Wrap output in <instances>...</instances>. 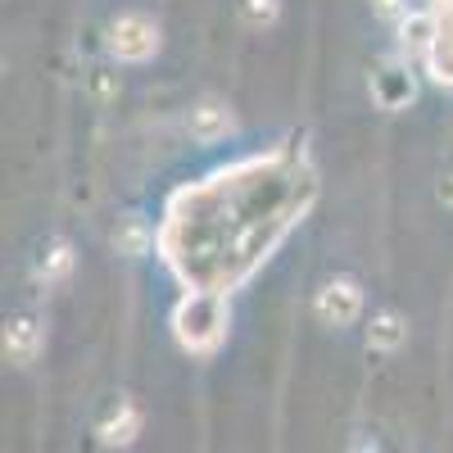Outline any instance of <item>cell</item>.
I'll return each instance as SVG.
<instances>
[{"mask_svg": "<svg viewBox=\"0 0 453 453\" xmlns=\"http://www.w3.org/2000/svg\"><path fill=\"white\" fill-rule=\"evenodd\" d=\"M173 331L191 354H209L218 349V340L226 335V299L218 290H196L186 295L177 313H173Z\"/></svg>", "mask_w": 453, "mask_h": 453, "instance_id": "cell-1", "label": "cell"}, {"mask_svg": "<svg viewBox=\"0 0 453 453\" xmlns=\"http://www.w3.org/2000/svg\"><path fill=\"white\" fill-rule=\"evenodd\" d=\"M159 50V23L150 14H119L109 23V55L123 64H145Z\"/></svg>", "mask_w": 453, "mask_h": 453, "instance_id": "cell-2", "label": "cell"}, {"mask_svg": "<svg viewBox=\"0 0 453 453\" xmlns=\"http://www.w3.org/2000/svg\"><path fill=\"white\" fill-rule=\"evenodd\" d=\"M313 313H318L326 326H349V322L363 313V290H358V281H349V277L326 281V286L318 290V299H313Z\"/></svg>", "mask_w": 453, "mask_h": 453, "instance_id": "cell-3", "label": "cell"}, {"mask_svg": "<svg viewBox=\"0 0 453 453\" xmlns=\"http://www.w3.org/2000/svg\"><path fill=\"white\" fill-rule=\"evenodd\" d=\"M186 132H191L196 141H204V145L222 141L226 132H232V109H226V100H218V96L196 100L191 113H186Z\"/></svg>", "mask_w": 453, "mask_h": 453, "instance_id": "cell-4", "label": "cell"}, {"mask_svg": "<svg viewBox=\"0 0 453 453\" xmlns=\"http://www.w3.org/2000/svg\"><path fill=\"white\" fill-rule=\"evenodd\" d=\"M136 431H141V412L127 403V399H119L104 418H100V426H96V435H100V444H132L136 440Z\"/></svg>", "mask_w": 453, "mask_h": 453, "instance_id": "cell-5", "label": "cell"}, {"mask_svg": "<svg viewBox=\"0 0 453 453\" xmlns=\"http://www.w3.org/2000/svg\"><path fill=\"white\" fill-rule=\"evenodd\" d=\"M150 245H155V226H150L141 213H123L119 226H113V250L127 254V258H141Z\"/></svg>", "mask_w": 453, "mask_h": 453, "instance_id": "cell-6", "label": "cell"}, {"mask_svg": "<svg viewBox=\"0 0 453 453\" xmlns=\"http://www.w3.org/2000/svg\"><path fill=\"white\" fill-rule=\"evenodd\" d=\"M408 340V322L395 313V309H381L372 322H367V349H381V354H395Z\"/></svg>", "mask_w": 453, "mask_h": 453, "instance_id": "cell-7", "label": "cell"}, {"mask_svg": "<svg viewBox=\"0 0 453 453\" xmlns=\"http://www.w3.org/2000/svg\"><path fill=\"white\" fill-rule=\"evenodd\" d=\"M36 349H42V326H36L32 318H14L5 326V354H10V363H32Z\"/></svg>", "mask_w": 453, "mask_h": 453, "instance_id": "cell-8", "label": "cell"}, {"mask_svg": "<svg viewBox=\"0 0 453 453\" xmlns=\"http://www.w3.org/2000/svg\"><path fill=\"white\" fill-rule=\"evenodd\" d=\"M376 100H381L386 109H399L412 100V78L403 64H386L381 73H376Z\"/></svg>", "mask_w": 453, "mask_h": 453, "instance_id": "cell-9", "label": "cell"}, {"mask_svg": "<svg viewBox=\"0 0 453 453\" xmlns=\"http://www.w3.org/2000/svg\"><path fill=\"white\" fill-rule=\"evenodd\" d=\"M73 273V245L68 241H55L46 254H42V263H36V281H59V277H68Z\"/></svg>", "mask_w": 453, "mask_h": 453, "instance_id": "cell-10", "label": "cell"}, {"mask_svg": "<svg viewBox=\"0 0 453 453\" xmlns=\"http://www.w3.org/2000/svg\"><path fill=\"white\" fill-rule=\"evenodd\" d=\"M277 0H245V23L250 27H268V23H277Z\"/></svg>", "mask_w": 453, "mask_h": 453, "instance_id": "cell-11", "label": "cell"}, {"mask_svg": "<svg viewBox=\"0 0 453 453\" xmlns=\"http://www.w3.org/2000/svg\"><path fill=\"white\" fill-rule=\"evenodd\" d=\"M372 10L381 14V19H399V23L408 19V14H403V0H372Z\"/></svg>", "mask_w": 453, "mask_h": 453, "instance_id": "cell-12", "label": "cell"}, {"mask_svg": "<svg viewBox=\"0 0 453 453\" xmlns=\"http://www.w3.org/2000/svg\"><path fill=\"white\" fill-rule=\"evenodd\" d=\"M440 200H444V204H453V177H449V181L440 186Z\"/></svg>", "mask_w": 453, "mask_h": 453, "instance_id": "cell-13", "label": "cell"}]
</instances>
